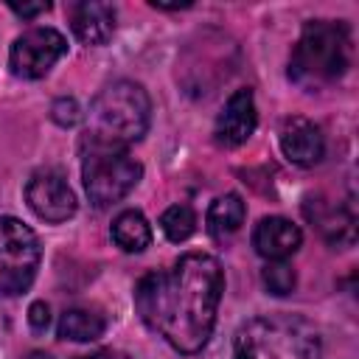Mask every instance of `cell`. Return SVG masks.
<instances>
[{"label": "cell", "instance_id": "cell-1", "mask_svg": "<svg viewBox=\"0 0 359 359\" xmlns=\"http://www.w3.org/2000/svg\"><path fill=\"white\" fill-rule=\"evenodd\" d=\"M224 272L210 252H185L168 269L146 272L135 286V309L146 328L174 351L199 353L216 325Z\"/></svg>", "mask_w": 359, "mask_h": 359}, {"label": "cell", "instance_id": "cell-2", "mask_svg": "<svg viewBox=\"0 0 359 359\" xmlns=\"http://www.w3.org/2000/svg\"><path fill=\"white\" fill-rule=\"evenodd\" d=\"M353 42L342 20H309L289 59V79L306 90L334 84L351 67Z\"/></svg>", "mask_w": 359, "mask_h": 359}, {"label": "cell", "instance_id": "cell-3", "mask_svg": "<svg viewBox=\"0 0 359 359\" xmlns=\"http://www.w3.org/2000/svg\"><path fill=\"white\" fill-rule=\"evenodd\" d=\"M320 331L300 314H258L233 337V359H320Z\"/></svg>", "mask_w": 359, "mask_h": 359}, {"label": "cell", "instance_id": "cell-4", "mask_svg": "<svg viewBox=\"0 0 359 359\" xmlns=\"http://www.w3.org/2000/svg\"><path fill=\"white\" fill-rule=\"evenodd\" d=\"M151 121V98L149 93L129 79H118L98 90V95L90 104L87 112V137L107 143V146H121L126 149L129 143H137Z\"/></svg>", "mask_w": 359, "mask_h": 359}, {"label": "cell", "instance_id": "cell-5", "mask_svg": "<svg viewBox=\"0 0 359 359\" xmlns=\"http://www.w3.org/2000/svg\"><path fill=\"white\" fill-rule=\"evenodd\" d=\"M143 177V165L121 146L81 137V182L95 208L121 202Z\"/></svg>", "mask_w": 359, "mask_h": 359}, {"label": "cell", "instance_id": "cell-6", "mask_svg": "<svg viewBox=\"0 0 359 359\" xmlns=\"http://www.w3.org/2000/svg\"><path fill=\"white\" fill-rule=\"evenodd\" d=\"M39 258L36 233L14 216H0V297L22 294L36 278Z\"/></svg>", "mask_w": 359, "mask_h": 359}, {"label": "cell", "instance_id": "cell-7", "mask_svg": "<svg viewBox=\"0 0 359 359\" xmlns=\"http://www.w3.org/2000/svg\"><path fill=\"white\" fill-rule=\"evenodd\" d=\"M67 53V42L56 28L39 25L20 34L8 50V67L17 79H42Z\"/></svg>", "mask_w": 359, "mask_h": 359}, {"label": "cell", "instance_id": "cell-8", "mask_svg": "<svg viewBox=\"0 0 359 359\" xmlns=\"http://www.w3.org/2000/svg\"><path fill=\"white\" fill-rule=\"evenodd\" d=\"M25 202L42 222L50 224L67 222L76 213V194L56 168H42L31 174V180L25 182Z\"/></svg>", "mask_w": 359, "mask_h": 359}, {"label": "cell", "instance_id": "cell-9", "mask_svg": "<svg viewBox=\"0 0 359 359\" xmlns=\"http://www.w3.org/2000/svg\"><path fill=\"white\" fill-rule=\"evenodd\" d=\"M255 126H258L255 95H252L250 87H241L224 101V107H222V112L213 123V137H216L219 146L236 149V146H244L252 137Z\"/></svg>", "mask_w": 359, "mask_h": 359}, {"label": "cell", "instance_id": "cell-10", "mask_svg": "<svg viewBox=\"0 0 359 359\" xmlns=\"http://www.w3.org/2000/svg\"><path fill=\"white\" fill-rule=\"evenodd\" d=\"M280 151L289 163L300 168H311L325 154V137L317 123L294 115V118H286L280 126Z\"/></svg>", "mask_w": 359, "mask_h": 359}, {"label": "cell", "instance_id": "cell-11", "mask_svg": "<svg viewBox=\"0 0 359 359\" xmlns=\"http://www.w3.org/2000/svg\"><path fill=\"white\" fill-rule=\"evenodd\" d=\"M303 244V233L294 222L283 216H266L252 230V247L266 261H286Z\"/></svg>", "mask_w": 359, "mask_h": 359}, {"label": "cell", "instance_id": "cell-12", "mask_svg": "<svg viewBox=\"0 0 359 359\" xmlns=\"http://www.w3.org/2000/svg\"><path fill=\"white\" fill-rule=\"evenodd\" d=\"M70 28L84 45H107L115 34V6L81 0L70 6Z\"/></svg>", "mask_w": 359, "mask_h": 359}, {"label": "cell", "instance_id": "cell-13", "mask_svg": "<svg viewBox=\"0 0 359 359\" xmlns=\"http://www.w3.org/2000/svg\"><path fill=\"white\" fill-rule=\"evenodd\" d=\"M309 202H314V208L306 205V216H309L311 224H317V230L323 233V238L328 244H334V247L353 244V238H356V216H353V210H348L342 205L323 202L320 196L309 199Z\"/></svg>", "mask_w": 359, "mask_h": 359}, {"label": "cell", "instance_id": "cell-14", "mask_svg": "<svg viewBox=\"0 0 359 359\" xmlns=\"http://www.w3.org/2000/svg\"><path fill=\"white\" fill-rule=\"evenodd\" d=\"M104 331H107L104 314L98 309H87V306L67 309L56 325V334L70 342H93V339L104 337Z\"/></svg>", "mask_w": 359, "mask_h": 359}, {"label": "cell", "instance_id": "cell-15", "mask_svg": "<svg viewBox=\"0 0 359 359\" xmlns=\"http://www.w3.org/2000/svg\"><path fill=\"white\" fill-rule=\"evenodd\" d=\"M244 216H247L244 199L238 194H224L213 199L208 208V233L213 238H224L244 224Z\"/></svg>", "mask_w": 359, "mask_h": 359}, {"label": "cell", "instance_id": "cell-16", "mask_svg": "<svg viewBox=\"0 0 359 359\" xmlns=\"http://www.w3.org/2000/svg\"><path fill=\"white\" fill-rule=\"evenodd\" d=\"M112 241L123 252H143L151 244V227L140 210H123L112 222Z\"/></svg>", "mask_w": 359, "mask_h": 359}, {"label": "cell", "instance_id": "cell-17", "mask_svg": "<svg viewBox=\"0 0 359 359\" xmlns=\"http://www.w3.org/2000/svg\"><path fill=\"white\" fill-rule=\"evenodd\" d=\"M160 227H163L168 241H174V244L188 241L194 236V230H196V213L188 205H171L160 216Z\"/></svg>", "mask_w": 359, "mask_h": 359}, {"label": "cell", "instance_id": "cell-18", "mask_svg": "<svg viewBox=\"0 0 359 359\" xmlns=\"http://www.w3.org/2000/svg\"><path fill=\"white\" fill-rule=\"evenodd\" d=\"M261 280H264V289L275 297H286L297 286V275L286 261H269L261 272Z\"/></svg>", "mask_w": 359, "mask_h": 359}, {"label": "cell", "instance_id": "cell-19", "mask_svg": "<svg viewBox=\"0 0 359 359\" xmlns=\"http://www.w3.org/2000/svg\"><path fill=\"white\" fill-rule=\"evenodd\" d=\"M50 118H53V123H59V126H76L79 121H81V107H79V101L76 98H67V95H62V98H56L53 104H50Z\"/></svg>", "mask_w": 359, "mask_h": 359}, {"label": "cell", "instance_id": "cell-20", "mask_svg": "<svg viewBox=\"0 0 359 359\" xmlns=\"http://www.w3.org/2000/svg\"><path fill=\"white\" fill-rule=\"evenodd\" d=\"M28 323H31L34 331H45V328L50 325V309H48L45 300L31 303V309H28Z\"/></svg>", "mask_w": 359, "mask_h": 359}, {"label": "cell", "instance_id": "cell-21", "mask_svg": "<svg viewBox=\"0 0 359 359\" xmlns=\"http://www.w3.org/2000/svg\"><path fill=\"white\" fill-rule=\"evenodd\" d=\"M50 8V3H11V11L20 14V17H36V14H45Z\"/></svg>", "mask_w": 359, "mask_h": 359}, {"label": "cell", "instance_id": "cell-22", "mask_svg": "<svg viewBox=\"0 0 359 359\" xmlns=\"http://www.w3.org/2000/svg\"><path fill=\"white\" fill-rule=\"evenodd\" d=\"M76 359H129V356L121 351H95L90 356H76Z\"/></svg>", "mask_w": 359, "mask_h": 359}, {"label": "cell", "instance_id": "cell-23", "mask_svg": "<svg viewBox=\"0 0 359 359\" xmlns=\"http://www.w3.org/2000/svg\"><path fill=\"white\" fill-rule=\"evenodd\" d=\"M25 359H53V356H48V353H42V351H34V353H28Z\"/></svg>", "mask_w": 359, "mask_h": 359}]
</instances>
